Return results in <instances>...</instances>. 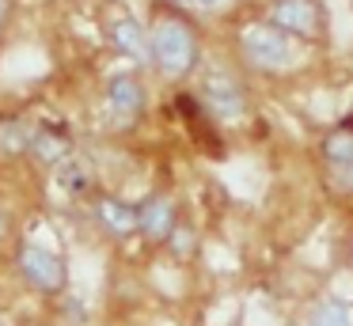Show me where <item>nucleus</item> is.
<instances>
[{"label":"nucleus","mask_w":353,"mask_h":326,"mask_svg":"<svg viewBox=\"0 0 353 326\" xmlns=\"http://www.w3.org/2000/svg\"><path fill=\"white\" fill-rule=\"evenodd\" d=\"M12 265H16L19 285H27L42 300L69 296V262H65L61 250L46 247L39 239H19L16 254H12Z\"/></svg>","instance_id":"f257e3e1"},{"label":"nucleus","mask_w":353,"mask_h":326,"mask_svg":"<svg viewBox=\"0 0 353 326\" xmlns=\"http://www.w3.org/2000/svg\"><path fill=\"white\" fill-rule=\"evenodd\" d=\"M148 50H152V65L168 80L190 76L201 61V42L194 34V27L186 19H175V15H163V19L152 23V30H148Z\"/></svg>","instance_id":"f03ea898"},{"label":"nucleus","mask_w":353,"mask_h":326,"mask_svg":"<svg viewBox=\"0 0 353 326\" xmlns=\"http://www.w3.org/2000/svg\"><path fill=\"white\" fill-rule=\"evenodd\" d=\"M239 57H243L247 68L254 72H266V76H277V72H289L296 68V42H292L285 30H277L274 23L266 19H251L239 27Z\"/></svg>","instance_id":"7ed1b4c3"},{"label":"nucleus","mask_w":353,"mask_h":326,"mask_svg":"<svg viewBox=\"0 0 353 326\" xmlns=\"http://www.w3.org/2000/svg\"><path fill=\"white\" fill-rule=\"evenodd\" d=\"M266 23L292 38V42H323L327 38V12L319 0H270Z\"/></svg>","instance_id":"20e7f679"},{"label":"nucleus","mask_w":353,"mask_h":326,"mask_svg":"<svg viewBox=\"0 0 353 326\" xmlns=\"http://www.w3.org/2000/svg\"><path fill=\"white\" fill-rule=\"evenodd\" d=\"M319 159H323V171H327L330 186L342 190V194H353V129L350 125H338L323 136Z\"/></svg>","instance_id":"39448f33"},{"label":"nucleus","mask_w":353,"mask_h":326,"mask_svg":"<svg viewBox=\"0 0 353 326\" xmlns=\"http://www.w3.org/2000/svg\"><path fill=\"white\" fill-rule=\"evenodd\" d=\"M201 99H205L209 114L221 121H239L247 114V91L228 72H209L205 83H201Z\"/></svg>","instance_id":"423d86ee"},{"label":"nucleus","mask_w":353,"mask_h":326,"mask_svg":"<svg viewBox=\"0 0 353 326\" xmlns=\"http://www.w3.org/2000/svg\"><path fill=\"white\" fill-rule=\"evenodd\" d=\"M137 224H141V239L163 247L171 239V232L179 227V209L168 194H148L145 201H137Z\"/></svg>","instance_id":"0eeeda50"},{"label":"nucleus","mask_w":353,"mask_h":326,"mask_svg":"<svg viewBox=\"0 0 353 326\" xmlns=\"http://www.w3.org/2000/svg\"><path fill=\"white\" fill-rule=\"evenodd\" d=\"M107 106L118 121H137L148 106V91L133 72H114L107 80Z\"/></svg>","instance_id":"6e6552de"},{"label":"nucleus","mask_w":353,"mask_h":326,"mask_svg":"<svg viewBox=\"0 0 353 326\" xmlns=\"http://www.w3.org/2000/svg\"><path fill=\"white\" fill-rule=\"evenodd\" d=\"M95 224H99L103 235H110L114 243L133 239V235L141 232L137 205L125 201V197H118V194H103L99 201H95Z\"/></svg>","instance_id":"1a4fd4ad"},{"label":"nucleus","mask_w":353,"mask_h":326,"mask_svg":"<svg viewBox=\"0 0 353 326\" xmlns=\"http://www.w3.org/2000/svg\"><path fill=\"white\" fill-rule=\"evenodd\" d=\"M110 38H114V50L125 53L133 61H152V50H148V34L133 15H122V19L110 23Z\"/></svg>","instance_id":"9d476101"},{"label":"nucleus","mask_w":353,"mask_h":326,"mask_svg":"<svg viewBox=\"0 0 353 326\" xmlns=\"http://www.w3.org/2000/svg\"><path fill=\"white\" fill-rule=\"evenodd\" d=\"M304 326H353V307H350V300H342V296H334V292L319 296V300L307 307Z\"/></svg>","instance_id":"9b49d317"},{"label":"nucleus","mask_w":353,"mask_h":326,"mask_svg":"<svg viewBox=\"0 0 353 326\" xmlns=\"http://www.w3.org/2000/svg\"><path fill=\"white\" fill-rule=\"evenodd\" d=\"M69 136L54 133V129H34V141H31V156L42 159V163H61L69 156Z\"/></svg>","instance_id":"f8f14e48"},{"label":"nucleus","mask_w":353,"mask_h":326,"mask_svg":"<svg viewBox=\"0 0 353 326\" xmlns=\"http://www.w3.org/2000/svg\"><path fill=\"white\" fill-rule=\"evenodd\" d=\"M34 129H27L19 118H4L0 121V152L4 156H19V152H31Z\"/></svg>","instance_id":"ddd939ff"},{"label":"nucleus","mask_w":353,"mask_h":326,"mask_svg":"<svg viewBox=\"0 0 353 326\" xmlns=\"http://www.w3.org/2000/svg\"><path fill=\"white\" fill-rule=\"evenodd\" d=\"M163 250H168L175 262H190L194 250H198V227L186 224V220H179V227L171 232V239L163 243Z\"/></svg>","instance_id":"4468645a"},{"label":"nucleus","mask_w":353,"mask_h":326,"mask_svg":"<svg viewBox=\"0 0 353 326\" xmlns=\"http://www.w3.org/2000/svg\"><path fill=\"white\" fill-rule=\"evenodd\" d=\"M61 186L69 190V194H88V186H92V174H88L84 163H65L61 167Z\"/></svg>","instance_id":"2eb2a0df"},{"label":"nucleus","mask_w":353,"mask_h":326,"mask_svg":"<svg viewBox=\"0 0 353 326\" xmlns=\"http://www.w3.org/2000/svg\"><path fill=\"white\" fill-rule=\"evenodd\" d=\"M8 235H12V220H8V212L0 209V243L8 239Z\"/></svg>","instance_id":"dca6fc26"},{"label":"nucleus","mask_w":353,"mask_h":326,"mask_svg":"<svg viewBox=\"0 0 353 326\" xmlns=\"http://www.w3.org/2000/svg\"><path fill=\"white\" fill-rule=\"evenodd\" d=\"M345 265H350V269H353V235H350V239H345Z\"/></svg>","instance_id":"f3484780"},{"label":"nucleus","mask_w":353,"mask_h":326,"mask_svg":"<svg viewBox=\"0 0 353 326\" xmlns=\"http://www.w3.org/2000/svg\"><path fill=\"white\" fill-rule=\"evenodd\" d=\"M190 4H198V8H221L224 0H190Z\"/></svg>","instance_id":"a211bd4d"},{"label":"nucleus","mask_w":353,"mask_h":326,"mask_svg":"<svg viewBox=\"0 0 353 326\" xmlns=\"http://www.w3.org/2000/svg\"><path fill=\"white\" fill-rule=\"evenodd\" d=\"M4 12H8V0H0V23H4Z\"/></svg>","instance_id":"6ab92c4d"},{"label":"nucleus","mask_w":353,"mask_h":326,"mask_svg":"<svg viewBox=\"0 0 353 326\" xmlns=\"http://www.w3.org/2000/svg\"><path fill=\"white\" fill-rule=\"evenodd\" d=\"M50 326H61V323H50Z\"/></svg>","instance_id":"aec40b11"},{"label":"nucleus","mask_w":353,"mask_h":326,"mask_svg":"<svg viewBox=\"0 0 353 326\" xmlns=\"http://www.w3.org/2000/svg\"><path fill=\"white\" fill-rule=\"evenodd\" d=\"M0 326H4V318H0Z\"/></svg>","instance_id":"412c9836"}]
</instances>
